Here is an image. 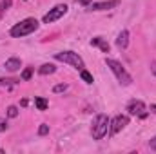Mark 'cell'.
Masks as SVG:
<instances>
[{
	"mask_svg": "<svg viewBox=\"0 0 156 154\" xmlns=\"http://www.w3.org/2000/svg\"><path fill=\"white\" fill-rule=\"evenodd\" d=\"M37 29H38V20H37V18H26V20L15 24V26L11 27L9 35H11L13 38H22V37H27V35L35 33Z\"/></svg>",
	"mask_w": 156,
	"mask_h": 154,
	"instance_id": "6da1fadb",
	"label": "cell"
},
{
	"mask_svg": "<svg viewBox=\"0 0 156 154\" xmlns=\"http://www.w3.org/2000/svg\"><path fill=\"white\" fill-rule=\"evenodd\" d=\"M105 65L115 73L116 80L122 85H131V83H133V76L125 71V67H123L118 60H115V58H105Z\"/></svg>",
	"mask_w": 156,
	"mask_h": 154,
	"instance_id": "7a4b0ae2",
	"label": "cell"
},
{
	"mask_svg": "<svg viewBox=\"0 0 156 154\" xmlns=\"http://www.w3.org/2000/svg\"><path fill=\"white\" fill-rule=\"evenodd\" d=\"M109 116L107 114H98L93 121V127H91V136L93 140H102L105 134H107V129H109Z\"/></svg>",
	"mask_w": 156,
	"mask_h": 154,
	"instance_id": "3957f363",
	"label": "cell"
},
{
	"mask_svg": "<svg viewBox=\"0 0 156 154\" xmlns=\"http://www.w3.org/2000/svg\"><path fill=\"white\" fill-rule=\"evenodd\" d=\"M55 58L58 60V62H64V64H69L71 67H75L78 71H82L83 67H85V64H83V60H82V56L75 53V51H62V53H56L55 54Z\"/></svg>",
	"mask_w": 156,
	"mask_h": 154,
	"instance_id": "277c9868",
	"label": "cell"
},
{
	"mask_svg": "<svg viewBox=\"0 0 156 154\" xmlns=\"http://www.w3.org/2000/svg\"><path fill=\"white\" fill-rule=\"evenodd\" d=\"M67 13V5L66 4H58V5H55L53 9H49V13H45L44 15V24H53V22H56L58 18H62L64 15Z\"/></svg>",
	"mask_w": 156,
	"mask_h": 154,
	"instance_id": "5b68a950",
	"label": "cell"
},
{
	"mask_svg": "<svg viewBox=\"0 0 156 154\" xmlns=\"http://www.w3.org/2000/svg\"><path fill=\"white\" fill-rule=\"evenodd\" d=\"M125 125H129V116L127 114H118L111 123H109V131H111V136L118 134Z\"/></svg>",
	"mask_w": 156,
	"mask_h": 154,
	"instance_id": "8992f818",
	"label": "cell"
},
{
	"mask_svg": "<svg viewBox=\"0 0 156 154\" xmlns=\"http://www.w3.org/2000/svg\"><path fill=\"white\" fill-rule=\"evenodd\" d=\"M127 111H129V114H133V116L145 118V103L142 100H133V102H129Z\"/></svg>",
	"mask_w": 156,
	"mask_h": 154,
	"instance_id": "52a82bcc",
	"label": "cell"
},
{
	"mask_svg": "<svg viewBox=\"0 0 156 154\" xmlns=\"http://www.w3.org/2000/svg\"><path fill=\"white\" fill-rule=\"evenodd\" d=\"M120 4V0H104V2H91V11H107Z\"/></svg>",
	"mask_w": 156,
	"mask_h": 154,
	"instance_id": "ba28073f",
	"label": "cell"
},
{
	"mask_svg": "<svg viewBox=\"0 0 156 154\" xmlns=\"http://www.w3.org/2000/svg\"><path fill=\"white\" fill-rule=\"evenodd\" d=\"M5 71H9V73H16V71H20V67H22V62H20V58H9V60H5Z\"/></svg>",
	"mask_w": 156,
	"mask_h": 154,
	"instance_id": "9c48e42d",
	"label": "cell"
},
{
	"mask_svg": "<svg viewBox=\"0 0 156 154\" xmlns=\"http://www.w3.org/2000/svg\"><path fill=\"white\" fill-rule=\"evenodd\" d=\"M116 45H118V49H125L129 45V31L127 29L120 31V35H118V38H116Z\"/></svg>",
	"mask_w": 156,
	"mask_h": 154,
	"instance_id": "30bf717a",
	"label": "cell"
},
{
	"mask_svg": "<svg viewBox=\"0 0 156 154\" xmlns=\"http://www.w3.org/2000/svg\"><path fill=\"white\" fill-rule=\"evenodd\" d=\"M91 45H98V47H100L104 53H109V49H111L109 42H105L102 37H96V38H93V40H91Z\"/></svg>",
	"mask_w": 156,
	"mask_h": 154,
	"instance_id": "8fae6325",
	"label": "cell"
},
{
	"mask_svg": "<svg viewBox=\"0 0 156 154\" xmlns=\"http://www.w3.org/2000/svg\"><path fill=\"white\" fill-rule=\"evenodd\" d=\"M55 71H56V67H55L53 64H44V65H42V67L38 69V73L42 75V76H47V75H53Z\"/></svg>",
	"mask_w": 156,
	"mask_h": 154,
	"instance_id": "7c38bea8",
	"label": "cell"
},
{
	"mask_svg": "<svg viewBox=\"0 0 156 154\" xmlns=\"http://www.w3.org/2000/svg\"><path fill=\"white\" fill-rule=\"evenodd\" d=\"M80 76H82V80H83L85 83H93V82H94V80H93V75H91L89 71H85V69L80 71Z\"/></svg>",
	"mask_w": 156,
	"mask_h": 154,
	"instance_id": "4fadbf2b",
	"label": "cell"
},
{
	"mask_svg": "<svg viewBox=\"0 0 156 154\" xmlns=\"http://www.w3.org/2000/svg\"><path fill=\"white\" fill-rule=\"evenodd\" d=\"M20 80H15V78H0V85L2 87H9V85H15L18 83Z\"/></svg>",
	"mask_w": 156,
	"mask_h": 154,
	"instance_id": "5bb4252c",
	"label": "cell"
},
{
	"mask_svg": "<svg viewBox=\"0 0 156 154\" xmlns=\"http://www.w3.org/2000/svg\"><path fill=\"white\" fill-rule=\"evenodd\" d=\"M35 105H37L38 111H45L47 109V102L44 98H35Z\"/></svg>",
	"mask_w": 156,
	"mask_h": 154,
	"instance_id": "9a60e30c",
	"label": "cell"
},
{
	"mask_svg": "<svg viewBox=\"0 0 156 154\" xmlns=\"http://www.w3.org/2000/svg\"><path fill=\"white\" fill-rule=\"evenodd\" d=\"M11 4H13L11 0H2V2H0V16H2L9 7H11Z\"/></svg>",
	"mask_w": 156,
	"mask_h": 154,
	"instance_id": "2e32d148",
	"label": "cell"
},
{
	"mask_svg": "<svg viewBox=\"0 0 156 154\" xmlns=\"http://www.w3.org/2000/svg\"><path fill=\"white\" fill-rule=\"evenodd\" d=\"M66 91H67V83H58V85H55V87H53V93H56V94L66 93Z\"/></svg>",
	"mask_w": 156,
	"mask_h": 154,
	"instance_id": "e0dca14e",
	"label": "cell"
},
{
	"mask_svg": "<svg viewBox=\"0 0 156 154\" xmlns=\"http://www.w3.org/2000/svg\"><path fill=\"white\" fill-rule=\"evenodd\" d=\"M33 76V67H27V69H24V73H22V80H24V82H27V80H29V78Z\"/></svg>",
	"mask_w": 156,
	"mask_h": 154,
	"instance_id": "ac0fdd59",
	"label": "cell"
},
{
	"mask_svg": "<svg viewBox=\"0 0 156 154\" xmlns=\"http://www.w3.org/2000/svg\"><path fill=\"white\" fill-rule=\"evenodd\" d=\"M7 116H9V118H16V116H18V107L9 105V107H7Z\"/></svg>",
	"mask_w": 156,
	"mask_h": 154,
	"instance_id": "d6986e66",
	"label": "cell"
},
{
	"mask_svg": "<svg viewBox=\"0 0 156 154\" xmlns=\"http://www.w3.org/2000/svg\"><path fill=\"white\" fill-rule=\"evenodd\" d=\"M47 132H49V125H47V123H42V125L38 127V134L40 136H45Z\"/></svg>",
	"mask_w": 156,
	"mask_h": 154,
	"instance_id": "ffe728a7",
	"label": "cell"
},
{
	"mask_svg": "<svg viewBox=\"0 0 156 154\" xmlns=\"http://www.w3.org/2000/svg\"><path fill=\"white\" fill-rule=\"evenodd\" d=\"M7 131V120L5 118H0V132Z\"/></svg>",
	"mask_w": 156,
	"mask_h": 154,
	"instance_id": "44dd1931",
	"label": "cell"
},
{
	"mask_svg": "<svg viewBox=\"0 0 156 154\" xmlns=\"http://www.w3.org/2000/svg\"><path fill=\"white\" fill-rule=\"evenodd\" d=\"M149 147H151V151H156V136H154V138H151V142H149Z\"/></svg>",
	"mask_w": 156,
	"mask_h": 154,
	"instance_id": "7402d4cb",
	"label": "cell"
},
{
	"mask_svg": "<svg viewBox=\"0 0 156 154\" xmlns=\"http://www.w3.org/2000/svg\"><path fill=\"white\" fill-rule=\"evenodd\" d=\"M75 2H76V4H82V5H89L93 0H75Z\"/></svg>",
	"mask_w": 156,
	"mask_h": 154,
	"instance_id": "603a6c76",
	"label": "cell"
},
{
	"mask_svg": "<svg viewBox=\"0 0 156 154\" xmlns=\"http://www.w3.org/2000/svg\"><path fill=\"white\" fill-rule=\"evenodd\" d=\"M151 73L156 76V62H151Z\"/></svg>",
	"mask_w": 156,
	"mask_h": 154,
	"instance_id": "cb8c5ba5",
	"label": "cell"
},
{
	"mask_svg": "<svg viewBox=\"0 0 156 154\" xmlns=\"http://www.w3.org/2000/svg\"><path fill=\"white\" fill-rule=\"evenodd\" d=\"M149 109H151V113H154V114H156V103H151V107H149Z\"/></svg>",
	"mask_w": 156,
	"mask_h": 154,
	"instance_id": "d4e9b609",
	"label": "cell"
}]
</instances>
